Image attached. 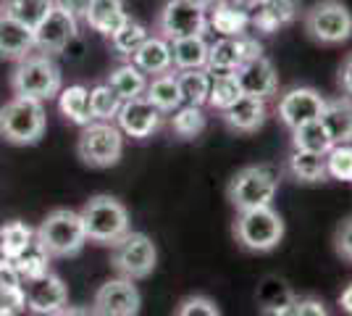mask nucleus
<instances>
[{
    "mask_svg": "<svg viewBox=\"0 0 352 316\" xmlns=\"http://www.w3.org/2000/svg\"><path fill=\"white\" fill-rule=\"evenodd\" d=\"M294 301H297V295L279 277H265L258 290V306H261L263 316H289Z\"/></svg>",
    "mask_w": 352,
    "mask_h": 316,
    "instance_id": "26",
    "label": "nucleus"
},
{
    "mask_svg": "<svg viewBox=\"0 0 352 316\" xmlns=\"http://www.w3.org/2000/svg\"><path fill=\"white\" fill-rule=\"evenodd\" d=\"M339 308L347 316H352V282L339 293Z\"/></svg>",
    "mask_w": 352,
    "mask_h": 316,
    "instance_id": "48",
    "label": "nucleus"
},
{
    "mask_svg": "<svg viewBox=\"0 0 352 316\" xmlns=\"http://www.w3.org/2000/svg\"><path fill=\"white\" fill-rule=\"evenodd\" d=\"M87 242L95 245H113L118 238H124L129 224V211L113 196H92L79 211Z\"/></svg>",
    "mask_w": 352,
    "mask_h": 316,
    "instance_id": "5",
    "label": "nucleus"
},
{
    "mask_svg": "<svg viewBox=\"0 0 352 316\" xmlns=\"http://www.w3.org/2000/svg\"><path fill=\"white\" fill-rule=\"evenodd\" d=\"M300 0H263L258 8L250 11V30L274 34V32L289 27L300 16Z\"/></svg>",
    "mask_w": 352,
    "mask_h": 316,
    "instance_id": "19",
    "label": "nucleus"
},
{
    "mask_svg": "<svg viewBox=\"0 0 352 316\" xmlns=\"http://www.w3.org/2000/svg\"><path fill=\"white\" fill-rule=\"evenodd\" d=\"M155 32L168 43L190 34H208V14L187 0H166L155 19Z\"/></svg>",
    "mask_w": 352,
    "mask_h": 316,
    "instance_id": "11",
    "label": "nucleus"
},
{
    "mask_svg": "<svg viewBox=\"0 0 352 316\" xmlns=\"http://www.w3.org/2000/svg\"><path fill=\"white\" fill-rule=\"evenodd\" d=\"M142 308V295L132 280H108L98 287L92 298V311L98 316H137Z\"/></svg>",
    "mask_w": 352,
    "mask_h": 316,
    "instance_id": "14",
    "label": "nucleus"
},
{
    "mask_svg": "<svg viewBox=\"0 0 352 316\" xmlns=\"http://www.w3.org/2000/svg\"><path fill=\"white\" fill-rule=\"evenodd\" d=\"M276 193H279V171L268 164L242 166L226 185V200L236 213L271 206Z\"/></svg>",
    "mask_w": 352,
    "mask_h": 316,
    "instance_id": "3",
    "label": "nucleus"
},
{
    "mask_svg": "<svg viewBox=\"0 0 352 316\" xmlns=\"http://www.w3.org/2000/svg\"><path fill=\"white\" fill-rule=\"evenodd\" d=\"M234 76L236 82H239L242 95H252V98L268 101V98H274L279 92V74H276L274 63L265 59V56L245 61L234 72Z\"/></svg>",
    "mask_w": 352,
    "mask_h": 316,
    "instance_id": "17",
    "label": "nucleus"
},
{
    "mask_svg": "<svg viewBox=\"0 0 352 316\" xmlns=\"http://www.w3.org/2000/svg\"><path fill=\"white\" fill-rule=\"evenodd\" d=\"M113 121H116V127L126 137L147 140V137H153L163 127V114L142 95V98L124 101Z\"/></svg>",
    "mask_w": 352,
    "mask_h": 316,
    "instance_id": "16",
    "label": "nucleus"
},
{
    "mask_svg": "<svg viewBox=\"0 0 352 316\" xmlns=\"http://www.w3.org/2000/svg\"><path fill=\"white\" fill-rule=\"evenodd\" d=\"M145 98L155 105L161 114H171L182 105V92H179V82H176V72H163L147 79Z\"/></svg>",
    "mask_w": 352,
    "mask_h": 316,
    "instance_id": "28",
    "label": "nucleus"
},
{
    "mask_svg": "<svg viewBox=\"0 0 352 316\" xmlns=\"http://www.w3.org/2000/svg\"><path fill=\"white\" fill-rule=\"evenodd\" d=\"M34 34V50L45 56H58L72 45L79 34V19L63 11L58 6L50 8V14L32 30Z\"/></svg>",
    "mask_w": 352,
    "mask_h": 316,
    "instance_id": "12",
    "label": "nucleus"
},
{
    "mask_svg": "<svg viewBox=\"0 0 352 316\" xmlns=\"http://www.w3.org/2000/svg\"><path fill=\"white\" fill-rule=\"evenodd\" d=\"M21 287H24V311L32 316H53L69 303V287L53 271L27 280Z\"/></svg>",
    "mask_w": 352,
    "mask_h": 316,
    "instance_id": "13",
    "label": "nucleus"
},
{
    "mask_svg": "<svg viewBox=\"0 0 352 316\" xmlns=\"http://www.w3.org/2000/svg\"><path fill=\"white\" fill-rule=\"evenodd\" d=\"M56 6L63 8V11H69V14L76 16V19H85L89 0H56Z\"/></svg>",
    "mask_w": 352,
    "mask_h": 316,
    "instance_id": "46",
    "label": "nucleus"
},
{
    "mask_svg": "<svg viewBox=\"0 0 352 316\" xmlns=\"http://www.w3.org/2000/svg\"><path fill=\"white\" fill-rule=\"evenodd\" d=\"M174 316H221V311L208 295H187L179 301Z\"/></svg>",
    "mask_w": 352,
    "mask_h": 316,
    "instance_id": "41",
    "label": "nucleus"
},
{
    "mask_svg": "<svg viewBox=\"0 0 352 316\" xmlns=\"http://www.w3.org/2000/svg\"><path fill=\"white\" fill-rule=\"evenodd\" d=\"M24 285L19 271L14 269V264L8 258H0V293H11V290H19Z\"/></svg>",
    "mask_w": 352,
    "mask_h": 316,
    "instance_id": "44",
    "label": "nucleus"
},
{
    "mask_svg": "<svg viewBox=\"0 0 352 316\" xmlns=\"http://www.w3.org/2000/svg\"><path fill=\"white\" fill-rule=\"evenodd\" d=\"M232 235L248 253H271L284 240V219L274 206L239 211L232 224Z\"/></svg>",
    "mask_w": 352,
    "mask_h": 316,
    "instance_id": "4",
    "label": "nucleus"
},
{
    "mask_svg": "<svg viewBox=\"0 0 352 316\" xmlns=\"http://www.w3.org/2000/svg\"><path fill=\"white\" fill-rule=\"evenodd\" d=\"M76 156L89 169H111L124 156V132L113 121H89L79 132Z\"/></svg>",
    "mask_w": 352,
    "mask_h": 316,
    "instance_id": "8",
    "label": "nucleus"
},
{
    "mask_svg": "<svg viewBox=\"0 0 352 316\" xmlns=\"http://www.w3.org/2000/svg\"><path fill=\"white\" fill-rule=\"evenodd\" d=\"M53 316H98L95 311H92V306H63L60 311H56Z\"/></svg>",
    "mask_w": 352,
    "mask_h": 316,
    "instance_id": "47",
    "label": "nucleus"
},
{
    "mask_svg": "<svg viewBox=\"0 0 352 316\" xmlns=\"http://www.w3.org/2000/svg\"><path fill=\"white\" fill-rule=\"evenodd\" d=\"M187 3H192V6H197V8H203V11H208L213 3H219V0H187Z\"/></svg>",
    "mask_w": 352,
    "mask_h": 316,
    "instance_id": "50",
    "label": "nucleus"
},
{
    "mask_svg": "<svg viewBox=\"0 0 352 316\" xmlns=\"http://www.w3.org/2000/svg\"><path fill=\"white\" fill-rule=\"evenodd\" d=\"M47 127L45 105L32 98L14 95L6 105H0V137L11 145H34L40 143Z\"/></svg>",
    "mask_w": 352,
    "mask_h": 316,
    "instance_id": "6",
    "label": "nucleus"
},
{
    "mask_svg": "<svg viewBox=\"0 0 352 316\" xmlns=\"http://www.w3.org/2000/svg\"><path fill=\"white\" fill-rule=\"evenodd\" d=\"M289 137H292V148L294 151H310V153H326L331 151V137L326 132V127L321 124V119L305 121L300 127L289 129Z\"/></svg>",
    "mask_w": 352,
    "mask_h": 316,
    "instance_id": "32",
    "label": "nucleus"
},
{
    "mask_svg": "<svg viewBox=\"0 0 352 316\" xmlns=\"http://www.w3.org/2000/svg\"><path fill=\"white\" fill-rule=\"evenodd\" d=\"M126 19H129V11H126L124 0H89L85 24L92 32H98L103 37H111Z\"/></svg>",
    "mask_w": 352,
    "mask_h": 316,
    "instance_id": "22",
    "label": "nucleus"
},
{
    "mask_svg": "<svg viewBox=\"0 0 352 316\" xmlns=\"http://www.w3.org/2000/svg\"><path fill=\"white\" fill-rule=\"evenodd\" d=\"M287 174L300 185H321L329 182L326 174V156L310 151H294L287 156Z\"/></svg>",
    "mask_w": 352,
    "mask_h": 316,
    "instance_id": "25",
    "label": "nucleus"
},
{
    "mask_svg": "<svg viewBox=\"0 0 352 316\" xmlns=\"http://www.w3.org/2000/svg\"><path fill=\"white\" fill-rule=\"evenodd\" d=\"M53 6H56V0H3V14L34 30L45 16L50 14Z\"/></svg>",
    "mask_w": 352,
    "mask_h": 316,
    "instance_id": "35",
    "label": "nucleus"
},
{
    "mask_svg": "<svg viewBox=\"0 0 352 316\" xmlns=\"http://www.w3.org/2000/svg\"><path fill=\"white\" fill-rule=\"evenodd\" d=\"M34 240L43 245V251L50 258L79 256L87 245V235H85V224H82L79 211H50L40 222V227L34 229Z\"/></svg>",
    "mask_w": 352,
    "mask_h": 316,
    "instance_id": "2",
    "label": "nucleus"
},
{
    "mask_svg": "<svg viewBox=\"0 0 352 316\" xmlns=\"http://www.w3.org/2000/svg\"><path fill=\"white\" fill-rule=\"evenodd\" d=\"M321 124L326 127L334 145L352 143V98L339 95V98L326 101L321 111Z\"/></svg>",
    "mask_w": 352,
    "mask_h": 316,
    "instance_id": "24",
    "label": "nucleus"
},
{
    "mask_svg": "<svg viewBox=\"0 0 352 316\" xmlns=\"http://www.w3.org/2000/svg\"><path fill=\"white\" fill-rule=\"evenodd\" d=\"M58 111L63 119L76 124V127H85L89 121H95L92 119V108H89V87H85V85L60 87Z\"/></svg>",
    "mask_w": 352,
    "mask_h": 316,
    "instance_id": "29",
    "label": "nucleus"
},
{
    "mask_svg": "<svg viewBox=\"0 0 352 316\" xmlns=\"http://www.w3.org/2000/svg\"><path fill=\"white\" fill-rule=\"evenodd\" d=\"M111 90L116 92L121 101H132V98H142L147 87V74H142L132 61H124L121 66H116L111 74H108V82H105Z\"/></svg>",
    "mask_w": 352,
    "mask_h": 316,
    "instance_id": "30",
    "label": "nucleus"
},
{
    "mask_svg": "<svg viewBox=\"0 0 352 316\" xmlns=\"http://www.w3.org/2000/svg\"><path fill=\"white\" fill-rule=\"evenodd\" d=\"M258 56H263V45L250 32L239 34V37H219L216 43L208 45L206 69L210 76L234 74L245 61H252Z\"/></svg>",
    "mask_w": 352,
    "mask_h": 316,
    "instance_id": "10",
    "label": "nucleus"
},
{
    "mask_svg": "<svg viewBox=\"0 0 352 316\" xmlns=\"http://www.w3.org/2000/svg\"><path fill=\"white\" fill-rule=\"evenodd\" d=\"M121 103H124V101H121L105 82L103 85H95V87L89 90V108H92V119L95 121H113Z\"/></svg>",
    "mask_w": 352,
    "mask_h": 316,
    "instance_id": "39",
    "label": "nucleus"
},
{
    "mask_svg": "<svg viewBox=\"0 0 352 316\" xmlns=\"http://www.w3.org/2000/svg\"><path fill=\"white\" fill-rule=\"evenodd\" d=\"M147 27L142 21H137V19H126L121 27H118L108 40H111V50H113V56H118L121 61H129L137 53V48L142 45L147 40Z\"/></svg>",
    "mask_w": 352,
    "mask_h": 316,
    "instance_id": "31",
    "label": "nucleus"
},
{
    "mask_svg": "<svg viewBox=\"0 0 352 316\" xmlns=\"http://www.w3.org/2000/svg\"><path fill=\"white\" fill-rule=\"evenodd\" d=\"M208 45L210 43L206 40V34H190V37L171 40V63H174V72L206 69Z\"/></svg>",
    "mask_w": 352,
    "mask_h": 316,
    "instance_id": "27",
    "label": "nucleus"
},
{
    "mask_svg": "<svg viewBox=\"0 0 352 316\" xmlns=\"http://www.w3.org/2000/svg\"><path fill=\"white\" fill-rule=\"evenodd\" d=\"M34 53V34L30 27L11 16L0 14V59L21 61Z\"/></svg>",
    "mask_w": 352,
    "mask_h": 316,
    "instance_id": "20",
    "label": "nucleus"
},
{
    "mask_svg": "<svg viewBox=\"0 0 352 316\" xmlns=\"http://www.w3.org/2000/svg\"><path fill=\"white\" fill-rule=\"evenodd\" d=\"M334 251L344 264H352V216L344 219L334 232Z\"/></svg>",
    "mask_w": 352,
    "mask_h": 316,
    "instance_id": "42",
    "label": "nucleus"
},
{
    "mask_svg": "<svg viewBox=\"0 0 352 316\" xmlns=\"http://www.w3.org/2000/svg\"><path fill=\"white\" fill-rule=\"evenodd\" d=\"M171 132L182 140H195L206 132L208 116L203 111V105H187L182 103L176 111H171V121H168Z\"/></svg>",
    "mask_w": 352,
    "mask_h": 316,
    "instance_id": "33",
    "label": "nucleus"
},
{
    "mask_svg": "<svg viewBox=\"0 0 352 316\" xmlns=\"http://www.w3.org/2000/svg\"><path fill=\"white\" fill-rule=\"evenodd\" d=\"M302 27L318 45H342L352 37V11L342 0H316L302 14Z\"/></svg>",
    "mask_w": 352,
    "mask_h": 316,
    "instance_id": "7",
    "label": "nucleus"
},
{
    "mask_svg": "<svg viewBox=\"0 0 352 316\" xmlns=\"http://www.w3.org/2000/svg\"><path fill=\"white\" fill-rule=\"evenodd\" d=\"M289 316H329V308H326V303L321 298H316V295H302V298H297L292 306V314Z\"/></svg>",
    "mask_w": 352,
    "mask_h": 316,
    "instance_id": "43",
    "label": "nucleus"
},
{
    "mask_svg": "<svg viewBox=\"0 0 352 316\" xmlns=\"http://www.w3.org/2000/svg\"><path fill=\"white\" fill-rule=\"evenodd\" d=\"M232 3H234L236 8H242V11H252V8H258V6H261V3H263V0H232Z\"/></svg>",
    "mask_w": 352,
    "mask_h": 316,
    "instance_id": "49",
    "label": "nucleus"
},
{
    "mask_svg": "<svg viewBox=\"0 0 352 316\" xmlns=\"http://www.w3.org/2000/svg\"><path fill=\"white\" fill-rule=\"evenodd\" d=\"M179 92H182V103L187 105H206L208 92H210V74L208 69H184L176 72Z\"/></svg>",
    "mask_w": 352,
    "mask_h": 316,
    "instance_id": "34",
    "label": "nucleus"
},
{
    "mask_svg": "<svg viewBox=\"0 0 352 316\" xmlns=\"http://www.w3.org/2000/svg\"><path fill=\"white\" fill-rule=\"evenodd\" d=\"M337 85L342 95L352 98V53H347L342 63H339V72H337Z\"/></svg>",
    "mask_w": 352,
    "mask_h": 316,
    "instance_id": "45",
    "label": "nucleus"
},
{
    "mask_svg": "<svg viewBox=\"0 0 352 316\" xmlns=\"http://www.w3.org/2000/svg\"><path fill=\"white\" fill-rule=\"evenodd\" d=\"M111 266L124 280H147L158 266V248L145 232H126L111 245Z\"/></svg>",
    "mask_w": 352,
    "mask_h": 316,
    "instance_id": "9",
    "label": "nucleus"
},
{
    "mask_svg": "<svg viewBox=\"0 0 352 316\" xmlns=\"http://www.w3.org/2000/svg\"><path fill=\"white\" fill-rule=\"evenodd\" d=\"M326 174L329 180L352 182V143L331 145V151L326 153Z\"/></svg>",
    "mask_w": 352,
    "mask_h": 316,
    "instance_id": "40",
    "label": "nucleus"
},
{
    "mask_svg": "<svg viewBox=\"0 0 352 316\" xmlns=\"http://www.w3.org/2000/svg\"><path fill=\"white\" fill-rule=\"evenodd\" d=\"M34 242V229L24 222H8L0 227V258L14 261Z\"/></svg>",
    "mask_w": 352,
    "mask_h": 316,
    "instance_id": "36",
    "label": "nucleus"
},
{
    "mask_svg": "<svg viewBox=\"0 0 352 316\" xmlns=\"http://www.w3.org/2000/svg\"><path fill=\"white\" fill-rule=\"evenodd\" d=\"M0 14H3V0H0Z\"/></svg>",
    "mask_w": 352,
    "mask_h": 316,
    "instance_id": "51",
    "label": "nucleus"
},
{
    "mask_svg": "<svg viewBox=\"0 0 352 316\" xmlns=\"http://www.w3.org/2000/svg\"><path fill=\"white\" fill-rule=\"evenodd\" d=\"M63 87V74L60 66L53 61V56L45 53H30L27 59L16 61V69L11 72V90L19 98H32V101H53L58 98Z\"/></svg>",
    "mask_w": 352,
    "mask_h": 316,
    "instance_id": "1",
    "label": "nucleus"
},
{
    "mask_svg": "<svg viewBox=\"0 0 352 316\" xmlns=\"http://www.w3.org/2000/svg\"><path fill=\"white\" fill-rule=\"evenodd\" d=\"M11 264H14V269L19 271L21 282L34 280V277H40V274H45V271H50V256L45 253L43 245H40L37 240L32 242L24 253H19Z\"/></svg>",
    "mask_w": 352,
    "mask_h": 316,
    "instance_id": "37",
    "label": "nucleus"
},
{
    "mask_svg": "<svg viewBox=\"0 0 352 316\" xmlns=\"http://www.w3.org/2000/svg\"><path fill=\"white\" fill-rule=\"evenodd\" d=\"M129 61L147 76L171 72L174 69V63H171V43L163 40L161 34H147V40L137 48V53Z\"/></svg>",
    "mask_w": 352,
    "mask_h": 316,
    "instance_id": "21",
    "label": "nucleus"
},
{
    "mask_svg": "<svg viewBox=\"0 0 352 316\" xmlns=\"http://www.w3.org/2000/svg\"><path fill=\"white\" fill-rule=\"evenodd\" d=\"M323 105H326V98L316 87H289L276 101V119L287 129H294L305 121L321 119Z\"/></svg>",
    "mask_w": 352,
    "mask_h": 316,
    "instance_id": "15",
    "label": "nucleus"
},
{
    "mask_svg": "<svg viewBox=\"0 0 352 316\" xmlns=\"http://www.w3.org/2000/svg\"><path fill=\"white\" fill-rule=\"evenodd\" d=\"M242 95L239 90V82H236L234 74H221V76H210V92H208V108L213 111H223L234 103L236 98Z\"/></svg>",
    "mask_w": 352,
    "mask_h": 316,
    "instance_id": "38",
    "label": "nucleus"
},
{
    "mask_svg": "<svg viewBox=\"0 0 352 316\" xmlns=\"http://www.w3.org/2000/svg\"><path fill=\"white\" fill-rule=\"evenodd\" d=\"M208 30L219 32V37H239L250 30V14L236 8L232 0H219L206 11Z\"/></svg>",
    "mask_w": 352,
    "mask_h": 316,
    "instance_id": "23",
    "label": "nucleus"
},
{
    "mask_svg": "<svg viewBox=\"0 0 352 316\" xmlns=\"http://www.w3.org/2000/svg\"><path fill=\"white\" fill-rule=\"evenodd\" d=\"M221 119H223V124H226L232 132L252 135V132H258L265 124V119H268V101L252 98V95H239L229 108L221 111Z\"/></svg>",
    "mask_w": 352,
    "mask_h": 316,
    "instance_id": "18",
    "label": "nucleus"
}]
</instances>
